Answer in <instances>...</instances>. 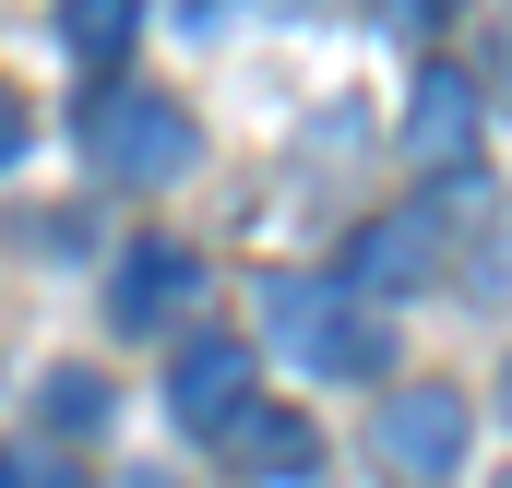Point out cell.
Segmentation results:
<instances>
[{"label":"cell","instance_id":"1","mask_svg":"<svg viewBox=\"0 0 512 488\" xmlns=\"http://www.w3.org/2000/svg\"><path fill=\"white\" fill-rule=\"evenodd\" d=\"M262 334H274V358L322 369V381H382V322L334 286V274H274L262 286Z\"/></svg>","mask_w":512,"mask_h":488},{"label":"cell","instance_id":"2","mask_svg":"<svg viewBox=\"0 0 512 488\" xmlns=\"http://www.w3.org/2000/svg\"><path fill=\"white\" fill-rule=\"evenodd\" d=\"M84 155H96L120 191H167V179L203 167V131H191L179 96H155V84H108V96L84 108Z\"/></svg>","mask_w":512,"mask_h":488},{"label":"cell","instance_id":"3","mask_svg":"<svg viewBox=\"0 0 512 488\" xmlns=\"http://www.w3.org/2000/svg\"><path fill=\"white\" fill-rule=\"evenodd\" d=\"M465 393L453 381H405V393H382V429H370V453H382L405 488H441L453 465H465Z\"/></svg>","mask_w":512,"mask_h":488},{"label":"cell","instance_id":"4","mask_svg":"<svg viewBox=\"0 0 512 488\" xmlns=\"http://www.w3.org/2000/svg\"><path fill=\"white\" fill-rule=\"evenodd\" d=\"M429 274H441V215H429V203L370 215V227L346 239V262H334L346 298H405V286H429Z\"/></svg>","mask_w":512,"mask_h":488},{"label":"cell","instance_id":"5","mask_svg":"<svg viewBox=\"0 0 512 488\" xmlns=\"http://www.w3.org/2000/svg\"><path fill=\"white\" fill-rule=\"evenodd\" d=\"M251 346L239 334H203V346H179V369H167V405H179V429H215L227 441V417L251 405Z\"/></svg>","mask_w":512,"mask_h":488},{"label":"cell","instance_id":"6","mask_svg":"<svg viewBox=\"0 0 512 488\" xmlns=\"http://www.w3.org/2000/svg\"><path fill=\"white\" fill-rule=\"evenodd\" d=\"M203 298V262L179 239H143V250H120V286H108V310H120V334H155V322H179Z\"/></svg>","mask_w":512,"mask_h":488},{"label":"cell","instance_id":"7","mask_svg":"<svg viewBox=\"0 0 512 488\" xmlns=\"http://www.w3.org/2000/svg\"><path fill=\"white\" fill-rule=\"evenodd\" d=\"M405 143H417V167H465L477 155V72L429 60L417 72V108H405Z\"/></svg>","mask_w":512,"mask_h":488},{"label":"cell","instance_id":"8","mask_svg":"<svg viewBox=\"0 0 512 488\" xmlns=\"http://www.w3.org/2000/svg\"><path fill=\"white\" fill-rule=\"evenodd\" d=\"M310 417H286V405H239L227 417V465H251V477H310Z\"/></svg>","mask_w":512,"mask_h":488},{"label":"cell","instance_id":"9","mask_svg":"<svg viewBox=\"0 0 512 488\" xmlns=\"http://www.w3.org/2000/svg\"><path fill=\"white\" fill-rule=\"evenodd\" d=\"M131 36H143V0H60V48H72L84 72H120Z\"/></svg>","mask_w":512,"mask_h":488},{"label":"cell","instance_id":"10","mask_svg":"<svg viewBox=\"0 0 512 488\" xmlns=\"http://www.w3.org/2000/svg\"><path fill=\"white\" fill-rule=\"evenodd\" d=\"M0 488H84V465L48 441H0Z\"/></svg>","mask_w":512,"mask_h":488},{"label":"cell","instance_id":"11","mask_svg":"<svg viewBox=\"0 0 512 488\" xmlns=\"http://www.w3.org/2000/svg\"><path fill=\"white\" fill-rule=\"evenodd\" d=\"M36 405H48V429H96V417H108V381H84V369H60V381H48Z\"/></svg>","mask_w":512,"mask_h":488},{"label":"cell","instance_id":"12","mask_svg":"<svg viewBox=\"0 0 512 488\" xmlns=\"http://www.w3.org/2000/svg\"><path fill=\"white\" fill-rule=\"evenodd\" d=\"M12 155H24V96L0 84V167H12Z\"/></svg>","mask_w":512,"mask_h":488},{"label":"cell","instance_id":"13","mask_svg":"<svg viewBox=\"0 0 512 488\" xmlns=\"http://www.w3.org/2000/svg\"><path fill=\"white\" fill-rule=\"evenodd\" d=\"M393 12H405V24H453V0H393Z\"/></svg>","mask_w":512,"mask_h":488},{"label":"cell","instance_id":"14","mask_svg":"<svg viewBox=\"0 0 512 488\" xmlns=\"http://www.w3.org/2000/svg\"><path fill=\"white\" fill-rule=\"evenodd\" d=\"M501 405H512V381H501Z\"/></svg>","mask_w":512,"mask_h":488}]
</instances>
